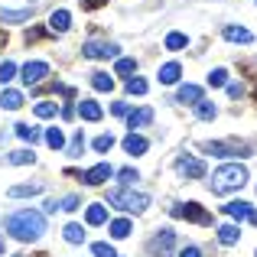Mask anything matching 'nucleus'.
<instances>
[{"mask_svg": "<svg viewBox=\"0 0 257 257\" xmlns=\"http://www.w3.org/2000/svg\"><path fill=\"white\" fill-rule=\"evenodd\" d=\"M78 205H82V202H78V195H69V199H65V202H62L59 208H65V212H75Z\"/></svg>", "mask_w": 257, "mask_h": 257, "instance_id": "obj_41", "label": "nucleus"}, {"mask_svg": "<svg viewBox=\"0 0 257 257\" xmlns=\"http://www.w3.org/2000/svg\"><path fill=\"white\" fill-rule=\"evenodd\" d=\"M247 218H251V221H254V225H257V212H251V215H247Z\"/></svg>", "mask_w": 257, "mask_h": 257, "instance_id": "obj_46", "label": "nucleus"}, {"mask_svg": "<svg viewBox=\"0 0 257 257\" xmlns=\"http://www.w3.org/2000/svg\"><path fill=\"white\" fill-rule=\"evenodd\" d=\"M0 254H4V241H0Z\"/></svg>", "mask_w": 257, "mask_h": 257, "instance_id": "obj_47", "label": "nucleus"}, {"mask_svg": "<svg viewBox=\"0 0 257 257\" xmlns=\"http://www.w3.org/2000/svg\"><path fill=\"white\" fill-rule=\"evenodd\" d=\"M228 94H231V98H241V94H244V85L231 82V85H228Z\"/></svg>", "mask_w": 257, "mask_h": 257, "instance_id": "obj_42", "label": "nucleus"}, {"mask_svg": "<svg viewBox=\"0 0 257 257\" xmlns=\"http://www.w3.org/2000/svg\"><path fill=\"white\" fill-rule=\"evenodd\" d=\"M147 78H127V91L131 94H147Z\"/></svg>", "mask_w": 257, "mask_h": 257, "instance_id": "obj_34", "label": "nucleus"}, {"mask_svg": "<svg viewBox=\"0 0 257 257\" xmlns=\"http://www.w3.org/2000/svg\"><path fill=\"white\" fill-rule=\"evenodd\" d=\"M176 170H179L182 179H202L205 176V163L195 157H189V153H182L179 160H176Z\"/></svg>", "mask_w": 257, "mask_h": 257, "instance_id": "obj_6", "label": "nucleus"}, {"mask_svg": "<svg viewBox=\"0 0 257 257\" xmlns=\"http://www.w3.org/2000/svg\"><path fill=\"white\" fill-rule=\"evenodd\" d=\"M65 241H69V244H82L85 241V228L82 225H75V221H72V225H65Z\"/></svg>", "mask_w": 257, "mask_h": 257, "instance_id": "obj_24", "label": "nucleus"}, {"mask_svg": "<svg viewBox=\"0 0 257 257\" xmlns=\"http://www.w3.org/2000/svg\"><path fill=\"white\" fill-rule=\"evenodd\" d=\"M238 238H241L238 221H234V225H221L218 228V241H221V244H238Z\"/></svg>", "mask_w": 257, "mask_h": 257, "instance_id": "obj_19", "label": "nucleus"}, {"mask_svg": "<svg viewBox=\"0 0 257 257\" xmlns=\"http://www.w3.org/2000/svg\"><path fill=\"white\" fill-rule=\"evenodd\" d=\"M117 176H120V182H124V186H131V182H137V179H140V173H137V170H120Z\"/></svg>", "mask_w": 257, "mask_h": 257, "instance_id": "obj_38", "label": "nucleus"}, {"mask_svg": "<svg viewBox=\"0 0 257 257\" xmlns=\"http://www.w3.org/2000/svg\"><path fill=\"white\" fill-rule=\"evenodd\" d=\"M17 137H23L26 144H33V140H39V134L33 131V127H26V124H17Z\"/></svg>", "mask_w": 257, "mask_h": 257, "instance_id": "obj_36", "label": "nucleus"}, {"mask_svg": "<svg viewBox=\"0 0 257 257\" xmlns=\"http://www.w3.org/2000/svg\"><path fill=\"white\" fill-rule=\"evenodd\" d=\"M107 202H111V205H117L120 212L140 215V212H147V205H150V195L131 192V189H111V192H107Z\"/></svg>", "mask_w": 257, "mask_h": 257, "instance_id": "obj_3", "label": "nucleus"}, {"mask_svg": "<svg viewBox=\"0 0 257 257\" xmlns=\"http://www.w3.org/2000/svg\"><path fill=\"white\" fill-rule=\"evenodd\" d=\"M124 150L131 153V157H144V153L150 150V140L140 137V134H127L124 137Z\"/></svg>", "mask_w": 257, "mask_h": 257, "instance_id": "obj_10", "label": "nucleus"}, {"mask_svg": "<svg viewBox=\"0 0 257 257\" xmlns=\"http://www.w3.org/2000/svg\"><path fill=\"white\" fill-rule=\"evenodd\" d=\"M13 75H17V65L13 62H0V82H10Z\"/></svg>", "mask_w": 257, "mask_h": 257, "instance_id": "obj_37", "label": "nucleus"}, {"mask_svg": "<svg viewBox=\"0 0 257 257\" xmlns=\"http://www.w3.org/2000/svg\"><path fill=\"white\" fill-rule=\"evenodd\" d=\"M195 114H199V120H212L215 114H218V107H215L212 101H199V104H195Z\"/></svg>", "mask_w": 257, "mask_h": 257, "instance_id": "obj_29", "label": "nucleus"}, {"mask_svg": "<svg viewBox=\"0 0 257 257\" xmlns=\"http://www.w3.org/2000/svg\"><path fill=\"white\" fill-rule=\"evenodd\" d=\"M205 153H212V157H251V147L231 144V140H208Z\"/></svg>", "mask_w": 257, "mask_h": 257, "instance_id": "obj_5", "label": "nucleus"}, {"mask_svg": "<svg viewBox=\"0 0 257 257\" xmlns=\"http://www.w3.org/2000/svg\"><path fill=\"white\" fill-rule=\"evenodd\" d=\"M182 257H202V251H199V247H192V244H189L186 251H182Z\"/></svg>", "mask_w": 257, "mask_h": 257, "instance_id": "obj_45", "label": "nucleus"}, {"mask_svg": "<svg viewBox=\"0 0 257 257\" xmlns=\"http://www.w3.org/2000/svg\"><path fill=\"white\" fill-rule=\"evenodd\" d=\"M82 147H85V140H82V134H75V140H72V147H69V157H78V153H82Z\"/></svg>", "mask_w": 257, "mask_h": 257, "instance_id": "obj_40", "label": "nucleus"}, {"mask_svg": "<svg viewBox=\"0 0 257 257\" xmlns=\"http://www.w3.org/2000/svg\"><path fill=\"white\" fill-rule=\"evenodd\" d=\"M33 111H36V117H56L59 107H56V101H39Z\"/></svg>", "mask_w": 257, "mask_h": 257, "instance_id": "obj_30", "label": "nucleus"}, {"mask_svg": "<svg viewBox=\"0 0 257 257\" xmlns=\"http://www.w3.org/2000/svg\"><path fill=\"white\" fill-rule=\"evenodd\" d=\"M173 218H186V221H199V225H212V212H205L202 205L195 202H182V205H173L170 208Z\"/></svg>", "mask_w": 257, "mask_h": 257, "instance_id": "obj_4", "label": "nucleus"}, {"mask_svg": "<svg viewBox=\"0 0 257 257\" xmlns=\"http://www.w3.org/2000/svg\"><path fill=\"white\" fill-rule=\"evenodd\" d=\"M120 46L114 43H98V39H91V43H85V56L88 59H117Z\"/></svg>", "mask_w": 257, "mask_h": 257, "instance_id": "obj_7", "label": "nucleus"}, {"mask_svg": "<svg viewBox=\"0 0 257 257\" xmlns=\"http://www.w3.org/2000/svg\"><path fill=\"white\" fill-rule=\"evenodd\" d=\"M91 85L98 88V91H111V88H114V78L107 75V72H94V75H91Z\"/></svg>", "mask_w": 257, "mask_h": 257, "instance_id": "obj_26", "label": "nucleus"}, {"mask_svg": "<svg viewBox=\"0 0 257 257\" xmlns=\"http://www.w3.org/2000/svg\"><path fill=\"white\" fill-rule=\"evenodd\" d=\"M176 101H182V104H199L202 101V85H179Z\"/></svg>", "mask_w": 257, "mask_h": 257, "instance_id": "obj_12", "label": "nucleus"}, {"mask_svg": "<svg viewBox=\"0 0 257 257\" xmlns=\"http://www.w3.org/2000/svg\"><path fill=\"white\" fill-rule=\"evenodd\" d=\"M131 231H134L131 218H117V221H111V238H131Z\"/></svg>", "mask_w": 257, "mask_h": 257, "instance_id": "obj_22", "label": "nucleus"}, {"mask_svg": "<svg viewBox=\"0 0 257 257\" xmlns=\"http://www.w3.org/2000/svg\"><path fill=\"white\" fill-rule=\"evenodd\" d=\"M46 144H49L52 150H62V147H65L62 131H59V127H49V131H46Z\"/></svg>", "mask_w": 257, "mask_h": 257, "instance_id": "obj_28", "label": "nucleus"}, {"mask_svg": "<svg viewBox=\"0 0 257 257\" xmlns=\"http://www.w3.org/2000/svg\"><path fill=\"white\" fill-rule=\"evenodd\" d=\"M111 173H114V170H111L107 163H98V166H91L88 173H82V179L88 182V186H101V182H104V179H107Z\"/></svg>", "mask_w": 257, "mask_h": 257, "instance_id": "obj_11", "label": "nucleus"}, {"mask_svg": "<svg viewBox=\"0 0 257 257\" xmlns=\"http://www.w3.org/2000/svg\"><path fill=\"white\" fill-rule=\"evenodd\" d=\"M225 78H228V72H225V69H215L212 75H208V85H225Z\"/></svg>", "mask_w": 257, "mask_h": 257, "instance_id": "obj_39", "label": "nucleus"}, {"mask_svg": "<svg viewBox=\"0 0 257 257\" xmlns=\"http://www.w3.org/2000/svg\"><path fill=\"white\" fill-rule=\"evenodd\" d=\"M153 254L157 257H170L173 254V247H176V231H170V228H163V231L157 234V238H153Z\"/></svg>", "mask_w": 257, "mask_h": 257, "instance_id": "obj_8", "label": "nucleus"}, {"mask_svg": "<svg viewBox=\"0 0 257 257\" xmlns=\"http://www.w3.org/2000/svg\"><path fill=\"white\" fill-rule=\"evenodd\" d=\"M85 221H88V225H104V221H107V208L104 205H88Z\"/></svg>", "mask_w": 257, "mask_h": 257, "instance_id": "obj_20", "label": "nucleus"}, {"mask_svg": "<svg viewBox=\"0 0 257 257\" xmlns=\"http://www.w3.org/2000/svg\"><path fill=\"white\" fill-rule=\"evenodd\" d=\"M20 104H23V94L20 91H4L0 94V107H4V111H17Z\"/></svg>", "mask_w": 257, "mask_h": 257, "instance_id": "obj_21", "label": "nucleus"}, {"mask_svg": "<svg viewBox=\"0 0 257 257\" xmlns=\"http://www.w3.org/2000/svg\"><path fill=\"white\" fill-rule=\"evenodd\" d=\"M225 39L228 43H254L251 30H244V26H225Z\"/></svg>", "mask_w": 257, "mask_h": 257, "instance_id": "obj_17", "label": "nucleus"}, {"mask_svg": "<svg viewBox=\"0 0 257 257\" xmlns=\"http://www.w3.org/2000/svg\"><path fill=\"white\" fill-rule=\"evenodd\" d=\"M182 78V65L179 62H166L163 69H160V82L163 85H176Z\"/></svg>", "mask_w": 257, "mask_h": 257, "instance_id": "obj_14", "label": "nucleus"}, {"mask_svg": "<svg viewBox=\"0 0 257 257\" xmlns=\"http://www.w3.org/2000/svg\"><path fill=\"white\" fill-rule=\"evenodd\" d=\"M94 150H98V153H107V150H111V147H114V137H111V134H101V137H94Z\"/></svg>", "mask_w": 257, "mask_h": 257, "instance_id": "obj_33", "label": "nucleus"}, {"mask_svg": "<svg viewBox=\"0 0 257 257\" xmlns=\"http://www.w3.org/2000/svg\"><path fill=\"white\" fill-rule=\"evenodd\" d=\"M7 163H13V166L36 163V153H30V150H17V153H10V157H7Z\"/></svg>", "mask_w": 257, "mask_h": 257, "instance_id": "obj_27", "label": "nucleus"}, {"mask_svg": "<svg viewBox=\"0 0 257 257\" xmlns=\"http://www.w3.org/2000/svg\"><path fill=\"white\" fill-rule=\"evenodd\" d=\"M134 72H137V62H134V59H117V75L131 78Z\"/></svg>", "mask_w": 257, "mask_h": 257, "instance_id": "obj_32", "label": "nucleus"}, {"mask_svg": "<svg viewBox=\"0 0 257 257\" xmlns=\"http://www.w3.org/2000/svg\"><path fill=\"white\" fill-rule=\"evenodd\" d=\"M4 228L17 241H36V238H43V231H46V218L39 212H33V208H23V212L7 215Z\"/></svg>", "mask_w": 257, "mask_h": 257, "instance_id": "obj_1", "label": "nucleus"}, {"mask_svg": "<svg viewBox=\"0 0 257 257\" xmlns=\"http://www.w3.org/2000/svg\"><path fill=\"white\" fill-rule=\"evenodd\" d=\"M36 192H43V186H39V182H30V186H13L10 189L13 199H20V195H36Z\"/></svg>", "mask_w": 257, "mask_h": 257, "instance_id": "obj_31", "label": "nucleus"}, {"mask_svg": "<svg viewBox=\"0 0 257 257\" xmlns=\"http://www.w3.org/2000/svg\"><path fill=\"white\" fill-rule=\"evenodd\" d=\"M69 26H72V13H69V10H56V13L49 17V30H56V33H65Z\"/></svg>", "mask_w": 257, "mask_h": 257, "instance_id": "obj_16", "label": "nucleus"}, {"mask_svg": "<svg viewBox=\"0 0 257 257\" xmlns=\"http://www.w3.org/2000/svg\"><path fill=\"white\" fill-rule=\"evenodd\" d=\"M147 124H153V107H140V111L127 114V127H131V131H137V127H147Z\"/></svg>", "mask_w": 257, "mask_h": 257, "instance_id": "obj_13", "label": "nucleus"}, {"mask_svg": "<svg viewBox=\"0 0 257 257\" xmlns=\"http://www.w3.org/2000/svg\"><path fill=\"white\" fill-rule=\"evenodd\" d=\"M91 254H94V257H117V254H114V247H111V244H104V241L91 244Z\"/></svg>", "mask_w": 257, "mask_h": 257, "instance_id": "obj_35", "label": "nucleus"}, {"mask_svg": "<svg viewBox=\"0 0 257 257\" xmlns=\"http://www.w3.org/2000/svg\"><path fill=\"white\" fill-rule=\"evenodd\" d=\"M104 4H107V0H82L85 10H94V7H104Z\"/></svg>", "mask_w": 257, "mask_h": 257, "instance_id": "obj_44", "label": "nucleus"}, {"mask_svg": "<svg viewBox=\"0 0 257 257\" xmlns=\"http://www.w3.org/2000/svg\"><path fill=\"white\" fill-rule=\"evenodd\" d=\"M33 17V7H23V10H0V23H26Z\"/></svg>", "mask_w": 257, "mask_h": 257, "instance_id": "obj_15", "label": "nucleus"}, {"mask_svg": "<svg viewBox=\"0 0 257 257\" xmlns=\"http://www.w3.org/2000/svg\"><path fill=\"white\" fill-rule=\"evenodd\" d=\"M46 75H49V65H46V62H26L23 69H20V78H23L26 85H36V82H43Z\"/></svg>", "mask_w": 257, "mask_h": 257, "instance_id": "obj_9", "label": "nucleus"}, {"mask_svg": "<svg viewBox=\"0 0 257 257\" xmlns=\"http://www.w3.org/2000/svg\"><path fill=\"white\" fill-rule=\"evenodd\" d=\"M186 46H189L186 33H170V36H166V49L170 52H179V49H186Z\"/></svg>", "mask_w": 257, "mask_h": 257, "instance_id": "obj_25", "label": "nucleus"}, {"mask_svg": "<svg viewBox=\"0 0 257 257\" xmlns=\"http://www.w3.org/2000/svg\"><path fill=\"white\" fill-rule=\"evenodd\" d=\"M0 46H4V33H0Z\"/></svg>", "mask_w": 257, "mask_h": 257, "instance_id": "obj_48", "label": "nucleus"}, {"mask_svg": "<svg viewBox=\"0 0 257 257\" xmlns=\"http://www.w3.org/2000/svg\"><path fill=\"white\" fill-rule=\"evenodd\" d=\"M111 111L117 114V117H124V114H127V104H124V101H114V107H111Z\"/></svg>", "mask_w": 257, "mask_h": 257, "instance_id": "obj_43", "label": "nucleus"}, {"mask_svg": "<svg viewBox=\"0 0 257 257\" xmlns=\"http://www.w3.org/2000/svg\"><path fill=\"white\" fill-rule=\"evenodd\" d=\"M78 114H82L85 120H98L101 117V104L98 101H82V104H78Z\"/></svg>", "mask_w": 257, "mask_h": 257, "instance_id": "obj_23", "label": "nucleus"}, {"mask_svg": "<svg viewBox=\"0 0 257 257\" xmlns=\"http://www.w3.org/2000/svg\"><path fill=\"white\" fill-rule=\"evenodd\" d=\"M251 212H254V208L247 205V202H228V205H225V215H228V218H234V221L247 218Z\"/></svg>", "mask_w": 257, "mask_h": 257, "instance_id": "obj_18", "label": "nucleus"}, {"mask_svg": "<svg viewBox=\"0 0 257 257\" xmlns=\"http://www.w3.org/2000/svg\"><path fill=\"white\" fill-rule=\"evenodd\" d=\"M208 186H212L215 195H228V192H234V189L247 186V170L241 163H225L212 173V182H208Z\"/></svg>", "mask_w": 257, "mask_h": 257, "instance_id": "obj_2", "label": "nucleus"}]
</instances>
